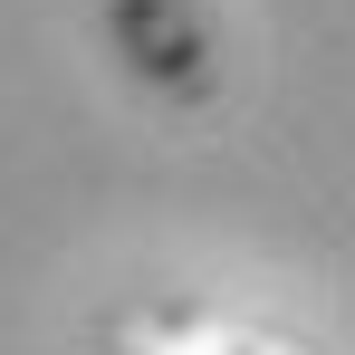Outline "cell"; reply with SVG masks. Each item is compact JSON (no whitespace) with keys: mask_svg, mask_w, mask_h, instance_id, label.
I'll list each match as a JSON object with an SVG mask.
<instances>
[{"mask_svg":"<svg viewBox=\"0 0 355 355\" xmlns=\"http://www.w3.org/2000/svg\"><path fill=\"white\" fill-rule=\"evenodd\" d=\"M96 355H317L307 336L269 327V317H240L211 297H173V288H125L96 307Z\"/></svg>","mask_w":355,"mask_h":355,"instance_id":"1","label":"cell"}]
</instances>
